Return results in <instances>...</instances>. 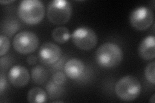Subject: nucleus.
I'll return each mask as SVG.
<instances>
[{
	"instance_id": "obj_4",
	"label": "nucleus",
	"mask_w": 155,
	"mask_h": 103,
	"mask_svg": "<svg viewBox=\"0 0 155 103\" xmlns=\"http://www.w3.org/2000/svg\"><path fill=\"white\" fill-rule=\"evenodd\" d=\"M72 14V7L65 0H53L48 3L47 16L49 21L54 24H64L69 21Z\"/></svg>"
},
{
	"instance_id": "obj_22",
	"label": "nucleus",
	"mask_w": 155,
	"mask_h": 103,
	"mask_svg": "<svg viewBox=\"0 0 155 103\" xmlns=\"http://www.w3.org/2000/svg\"><path fill=\"white\" fill-rule=\"evenodd\" d=\"M14 1H1L0 3H5V4H7V3H11L12 2H14Z\"/></svg>"
},
{
	"instance_id": "obj_18",
	"label": "nucleus",
	"mask_w": 155,
	"mask_h": 103,
	"mask_svg": "<svg viewBox=\"0 0 155 103\" xmlns=\"http://www.w3.org/2000/svg\"><path fill=\"white\" fill-rule=\"evenodd\" d=\"M10 48V41L5 35L0 36V56L2 57L7 53Z\"/></svg>"
},
{
	"instance_id": "obj_8",
	"label": "nucleus",
	"mask_w": 155,
	"mask_h": 103,
	"mask_svg": "<svg viewBox=\"0 0 155 103\" xmlns=\"http://www.w3.org/2000/svg\"><path fill=\"white\" fill-rule=\"evenodd\" d=\"M61 56V49L54 43L47 42L41 46L39 51L40 61L45 65L56 63Z\"/></svg>"
},
{
	"instance_id": "obj_7",
	"label": "nucleus",
	"mask_w": 155,
	"mask_h": 103,
	"mask_svg": "<svg viewBox=\"0 0 155 103\" xmlns=\"http://www.w3.org/2000/svg\"><path fill=\"white\" fill-rule=\"evenodd\" d=\"M131 26L137 30H147L154 21V14L151 9L146 7H139L134 8L129 16Z\"/></svg>"
},
{
	"instance_id": "obj_19",
	"label": "nucleus",
	"mask_w": 155,
	"mask_h": 103,
	"mask_svg": "<svg viewBox=\"0 0 155 103\" xmlns=\"http://www.w3.org/2000/svg\"><path fill=\"white\" fill-rule=\"evenodd\" d=\"M52 81L58 85H63L66 81V76L61 72H57L52 76Z\"/></svg>"
},
{
	"instance_id": "obj_21",
	"label": "nucleus",
	"mask_w": 155,
	"mask_h": 103,
	"mask_svg": "<svg viewBox=\"0 0 155 103\" xmlns=\"http://www.w3.org/2000/svg\"><path fill=\"white\" fill-rule=\"evenodd\" d=\"M27 61L28 65H35V64L36 63L37 58H36V57L35 56H33V55L29 56H28V57L27 59Z\"/></svg>"
},
{
	"instance_id": "obj_1",
	"label": "nucleus",
	"mask_w": 155,
	"mask_h": 103,
	"mask_svg": "<svg viewBox=\"0 0 155 103\" xmlns=\"http://www.w3.org/2000/svg\"><path fill=\"white\" fill-rule=\"evenodd\" d=\"M123 60V52L120 46L111 42L100 45L96 52V61L104 68L118 66Z\"/></svg>"
},
{
	"instance_id": "obj_9",
	"label": "nucleus",
	"mask_w": 155,
	"mask_h": 103,
	"mask_svg": "<svg viewBox=\"0 0 155 103\" xmlns=\"http://www.w3.org/2000/svg\"><path fill=\"white\" fill-rule=\"evenodd\" d=\"M8 77L10 82L14 86L21 88L28 84L30 79V74L25 67L16 65L9 70Z\"/></svg>"
},
{
	"instance_id": "obj_13",
	"label": "nucleus",
	"mask_w": 155,
	"mask_h": 103,
	"mask_svg": "<svg viewBox=\"0 0 155 103\" xmlns=\"http://www.w3.org/2000/svg\"><path fill=\"white\" fill-rule=\"evenodd\" d=\"M52 37L58 43H65L71 37L69 31L64 27H58L52 32Z\"/></svg>"
},
{
	"instance_id": "obj_15",
	"label": "nucleus",
	"mask_w": 155,
	"mask_h": 103,
	"mask_svg": "<svg viewBox=\"0 0 155 103\" xmlns=\"http://www.w3.org/2000/svg\"><path fill=\"white\" fill-rule=\"evenodd\" d=\"M19 27L20 24L17 19L11 18L5 21L4 24H2V31L6 36H11L19 30Z\"/></svg>"
},
{
	"instance_id": "obj_11",
	"label": "nucleus",
	"mask_w": 155,
	"mask_h": 103,
	"mask_svg": "<svg viewBox=\"0 0 155 103\" xmlns=\"http://www.w3.org/2000/svg\"><path fill=\"white\" fill-rule=\"evenodd\" d=\"M85 65L81 60L72 58L68 60L64 65V71L66 76L71 79H77L83 74Z\"/></svg>"
},
{
	"instance_id": "obj_12",
	"label": "nucleus",
	"mask_w": 155,
	"mask_h": 103,
	"mask_svg": "<svg viewBox=\"0 0 155 103\" xmlns=\"http://www.w3.org/2000/svg\"><path fill=\"white\" fill-rule=\"evenodd\" d=\"M47 93L40 87L32 88L27 94L28 101L31 103H43L47 101Z\"/></svg>"
},
{
	"instance_id": "obj_17",
	"label": "nucleus",
	"mask_w": 155,
	"mask_h": 103,
	"mask_svg": "<svg viewBox=\"0 0 155 103\" xmlns=\"http://www.w3.org/2000/svg\"><path fill=\"white\" fill-rule=\"evenodd\" d=\"M154 68H155V63L152 61L149 63L145 67L144 75L146 79L148 82L151 83L152 85H155V77H154Z\"/></svg>"
},
{
	"instance_id": "obj_6",
	"label": "nucleus",
	"mask_w": 155,
	"mask_h": 103,
	"mask_svg": "<svg viewBox=\"0 0 155 103\" xmlns=\"http://www.w3.org/2000/svg\"><path fill=\"white\" fill-rule=\"evenodd\" d=\"M72 40L76 47L82 50L88 51L96 47L98 37L93 29L82 27L76 28L73 32Z\"/></svg>"
},
{
	"instance_id": "obj_2",
	"label": "nucleus",
	"mask_w": 155,
	"mask_h": 103,
	"mask_svg": "<svg viewBox=\"0 0 155 103\" xmlns=\"http://www.w3.org/2000/svg\"><path fill=\"white\" fill-rule=\"evenodd\" d=\"M45 6L39 0H23L19 3L18 14L21 20L28 24L40 23L45 16Z\"/></svg>"
},
{
	"instance_id": "obj_10",
	"label": "nucleus",
	"mask_w": 155,
	"mask_h": 103,
	"mask_svg": "<svg viewBox=\"0 0 155 103\" xmlns=\"http://www.w3.org/2000/svg\"><path fill=\"white\" fill-rule=\"evenodd\" d=\"M138 55L144 60H154L155 57V38L154 36H147L140 43Z\"/></svg>"
},
{
	"instance_id": "obj_20",
	"label": "nucleus",
	"mask_w": 155,
	"mask_h": 103,
	"mask_svg": "<svg viewBox=\"0 0 155 103\" xmlns=\"http://www.w3.org/2000/svg\"><path fill=\"white\" fill-rule=\"evenodd\" d=\"M7 86V79L3 74H1L0 76V94H3V92L5 89H6Z\"/></svg>"
},
{
	"instance_id": "obj_23",
	"label": "nucleus",
	"mask_w": 155,
	"mask_h": 103,
	"mask_svg": "<svg viewBox=\"0 0 155 103\" xmlns=\"http://www.w3.org/2000/svg\"><path fill=\"white\" fill-rule=\"evenodd\" d=\"M149 102H152V103H154V102H155V101H154V94H153L152 97L151 98V99H150Z\"/></svg>"
},
{
	"instance_id": "obj_16",
	"label": "nucleus",
	"mask_w": 155,
	"mask_h": 103,
	"mask_svg": "<svg viewBox=\"0 0 155 103\" xmlns=\"http://www.w3.org/2000/svg\"><path fill=\"white\" fill-rule=\"evenodd\" d=\"M46 89L49 97L51 98H57L61 95L64 92L62 87L54 83L52 81H49L46 86Z\"/></svg>"
},
{
	"instance_id": "obj_3",
	"label": "nucleus",
	"mask_w": 155,
	"mask_h": 103,
	"mask_svg": "<svg viewBox=\"0 0 155 103\" xmlns=\"http://www.w3.org/2000/svg\"><path fill=\"white\" fill-rule=\"evenodd\" d=\"M141 89L140 81L132 76L123 77L115 85L116 95L124 101H132L137 99L140 94Z\"/></svg>"
},
{
	"instance_id": "obj_5",
	"label": "nucleus",
	"mask_w": 155,
	"mask_h": 103,
	"mask_svg": "<svg viewBox=\"0 0 155 103\" xmlns=\"http://www.w3.org/2000/svg\"><path fill=\"white\" fill-rule=\"evenodd\" d=\"M39 46V39L36 34L30 31H21L14 36V48L21 54L35 52Z\"/></svg>"
},
{
	"instance_id": "obj_14",
	"label": "nucleus",
	"mask_w": 155,
	"mask_h": 103,
	"mask_svg": "<svg viewBox=\"0 0 155 103\" xmlns=\"http://www.w3.org/2000/svg\"><path fill=\"white\" fill-rule=\"evenodd\" d=\"M31 76L33 81L36 84L41 85L47 81L48 73L45 68L40 65H38L32 68Z\"/></svg>"
}]
</instances>
